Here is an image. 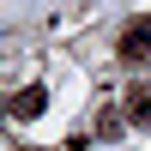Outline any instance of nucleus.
<instances>
[{"label": "nucleus", "mask_w": 151, "mask_h": 151, "mask_svg": "<svg viewBox=\"0 0 151 151\" xmlns=\"http://www.w3.org/2000/svg\"><path fill=\"white\" fill-rule=\"evenodd\" d=\"M91 127H97V139H121V133H127V127H133V121H127V115H121V103H115V109H103V115H97V121H91Z\"/></svg>", "instance_id": "nucleus-4"}, {"label": "nucleus", "mask_w": 151, "mask_h": 151, "mask_svg": "<svg viewBox=\"0 0 151 151\" xmlns=\"http://www.w3.org/2000/svg\"><path fill=\"white\" fill-rule=\"evenodd\" d=\"M115 60H121V67H145V60H151V12H139V18L121 24V36H115Z\"/></svg>", "instance_id": "nucleus-1"}, {"label": "nucleus", "mask_w": 151, "mask_h": 151, "mask_svg": "<svg viewBox=\"0 0 151 151\" xmlns=\"http://www.w3.org/2000/svg\"><path fill=\"white\" fill-rule=\"evenodd\" d=\"M42 109H48V85H24V91H12L6 115H12V121H36Z\"/></svg>", "instance_id": "nucleus-2"}, {"label": "nucleus", "mask_w": 151, "mask_h": 151, "mask_svg": "<svg viewBox=\"0 0 151 151\" xmlns=\"http://www.w3.org/2000/svg\"><path fill=\"white\" fill-rule=\"evenodd\" d=\"M121 115L133 121V127H151V79H133L127 97H121Z\"/></svg>", "instance_id": "nucleus-3"}]
</instances>
